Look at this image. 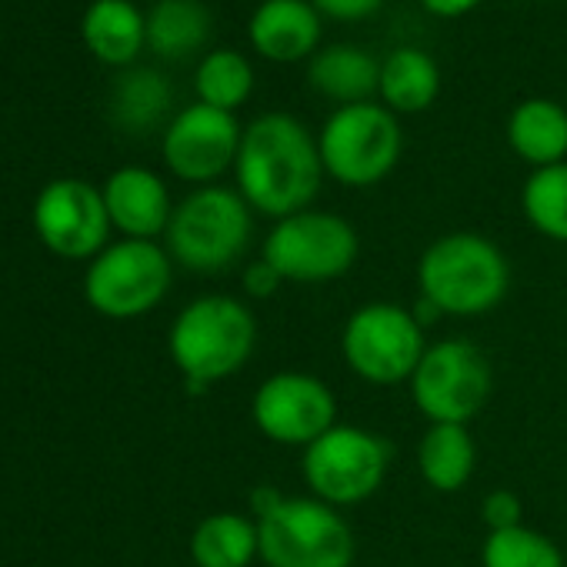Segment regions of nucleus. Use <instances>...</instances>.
Masks as SVG:
<instances>
[{
  "label": "nucleus",
  "instance_id": "obj_20",
  "mask_svg": "<svg viewBox=\"0 0 567 567\" xmlns=\"http://www.w3.org/2000/svg\"><path fill=\"white\" fill-rule=\"evenodd\" d=\"M477 467V444L467 424H427L417 441V471L431 491L457 494Z\"/></svg>",
  "mask_w": 567,
  "mask_h": 567
},
{
  "label": "nucleus",
  "instance_id": "obj_24",
  "mask_svg": "<svg viewBox=\"0 0 567 567\" xmlns=\"http://www.w3.org/2000/svg\"><path fill=\"white\" fill-rule=\"evenodd\" d=\"M111 111H114L117 127H124L131 134L154 131L171 111V84L151 68L124 71L114 84Z\"/></svg>",
  "mask_w": 567,
  "mask_h": 567
},
{
  "label": "nucleus",
  "instance_id": "obj_5",
  "mask_svg": "<svg viewBox=\"0 0 567 567\" xmlns=\"http://www.w3.org/2000/svg\"><path fill=\"white\" fill-rule=\"evenodd\" d=\"M254 237V210L237 187L207 184L190 190L167 224V254L194 274H224L244 260Z\"/></svg>",
  "mask_w": 567,
  "mask_h": 567
},
{
  "label": "nucleus",
  "instance_id": "obj_17",
  "mask_svg": "<svg viewBox=\"0 0 567 567\" xmlns=\"http://www.w3.org/2000/svg\"><path fill=\"white\" fill-rule=\"evenodd\" d=\"M308 84L338 107L378 97L381 61L354 44H328L308 61Z\"/></svg>",
  "mask_w": 567,
  "mask_h": 567
},
{
  "label": "nucleus",
  "instance_id": "obj_3",
  "mask_svg": "<svg viewBox=\"0 0 567 567\" xmlns=\"http://www.w3.org/2000/svg\"><path fill=\"white\" fill-rule=\"evenodd\" d=\"M257 348V318L250 305L230 295H200L181 308L171 324L167 351L190 391L234 378Z\"/></svg>",
  "mask_w": 567,
  "mask_h": 567
},
{
  "label": "nucleus",
  "instance_id": "obj_8",
  "mask_svg": "<svg viewBox=\"0 0 567 567\" xmlns=\"http://www.w3.org/2000/svg\"><path fill=\"white\" fill-rule=\"evenodd\" d=\"M171 280L174 260L164 244L121 237L87 264L84 301L111 321H131L151 315L167 298Z\"/></svg>",
  "mask_w": 567,
  "mask_h": 567
},
{
  "label": "nucleus",
  "instance_id": "obj_12",
  "mask_svg": "<svg viewBox=\"0 0 567 567\" xmlns=\"http://www.w3.org/2000/svg\"><path fill=\"white\" fill-rule=\"evenodd\" d=\"M250 421L280 447H311L338 424V398L318 374L277 371L257 384Z\"/></svg>",
  "mask_w": 567,
  "mask_h": 567
},
{
  "label": "nucleus",
  "instance_id": "obj_19",
  "mask_svg": "<svg viewBox=\"0 0 567 567\" xmlns=\"http://www.w3.org/2000/svg\"><path fill=\"white\" fill-rule=\"evenodd\" d=\"M437 94H441V68L427 51L401 44L381 61L378 97L398 117L427 111L437 101Z\"/></svg>",
  "mask_w": 567,
  "mask_h": 567
},
{
  "label": "nucleus",
  "instance_id": "obj_30",
  "mask_svg": "<svg viewBox=\"0 0 567 567\" xmlns=\"http://www.w3.org/2000/svg\"><path fill=\"white\" fill-rule=\"evenodd\" d=\"M240 284H244V295H247V298L264 301V298H270V295L280 288L284 280H280V274H277L264 257H257V260H250V264L244 267Z\"/></svg>",
  "mask_w": 567,
  "mask_h": 567
},
{
  "label": "nucleus",
  "instance_id": "obj_2",
  "mask_svg": "<svg viewBox=\"0 0 567 567\" xmlns=\"http://www.w3.org/2000/svg\"><path fill=\"white\" fill-rule=\"evenodd\" d=\"M511 291L504 250L474 230H454L431 240L417 260V298L441 318H481Z\"/></svg>",
  "mask_w": 567,
  "mask_h": 567
},
{
  "label": "nucleus",
  "instance_id": "obj_13",
  "mask_svg": "<svg viewBox=\"0 0 567 567\" xmlns=\"http://www.w3.org/2000/svg\"><path fill=\"white\" fill-rule=\"evenodd\" d=\"M34 230L41 244L64 260H94L111 240L104 194L78 177L51 181L34 200Z\"/></svg>",
  "mask_w": 567,
  "mask_h": 567
},
{
  "label": "nucleus",
  "instance_id": "obj_25",
  "mask_svg": "<svg viewBox=\"0 0 567 567\" xmlns=\"http://www.w3.org/2000/svg\"><path fill=\"white\" fill-rule=\"evenodd\" d=\"M194 91H197L200 104L234 114L254 94V68L240 51L217 48V51L204 54V61L197 64Z\"/></svg>",
  "mask_w": 567,
  "mask_h": 567
},
{
  "label": "nucleus",
  "instance_id": "obj_6",
  "mask_svg": "<svg viewBox=\"0 0 567 567\" xmlns=\"http://www.w3.org/2000/svg\"><path fill=\"white\" fill-rule=\"evenodd\" d=\"M324 174L344 187L364 190L394 174L404 154V127L381 101L334 107L318 134Z\"/></svg>",
  "mask_w": 567,
  "mask_h": 567
},
{
  "label": "nucleus",
  "instance_id": "obj_1",
  "mask_svg": "<svg viewBox=\"0 0 567 567\" xmlns=\"http://www.w3.org/2000/svg\"><path fill=\"white\" fill-rule=\"evenodd\" d=\"M324 177L318 137L295 114L267 111L244 127L234 181L254 214L284 220L308 210Z\"/></svg>",
  "mask_w": 567,
  "mask_h": 567
},
{
  "label": "nucleus",
  "instance_id": "obj_10",
  "mask_svg": "<svg viewBox=\"0 0 567 567\" xmlns=\"http://www.w3.org/2000/svg\"><path fill=\"white\" fill-rule=\"evenodd\" d=\"M424 351L427 338L411 308L388 301L358 308L341 331L344 364L374 388L411 384Z\"/></svg>",
  "mask_w": 567,
  "mask_h": 567
},
{
  "label": "nucleus",
  "instance_id": "obj_22",
  "mask_svg": "<svg viewBox=\"0 0 567 567\" xmlns=\"http://www.w3.org/2000/svg\"><path fill=\"white\" fill-rule=\"evenodd\" d=\"M257 557V520L237 511L207 514L190 534V560L197 567H250Z\"/></svg>",
  "mask_w": 567,
  "mask_h": 567
},
{
  "label": "nucleus",
  "instance_id": "obj_31",
  "mask_svg": "<svg viewBox=\"0 0 567 567\" xmlns=\"http://www.w3.org/2000/svg\"><path fill=\"white\" fill-rule=\"evenodd\" d=\"M421 8L437 21H457L481 8V0H421Z\"/></svg>",
  "mask_w": 567,
  "mask_h": 567
},
{
  "label": "nucleus",
  "instance_id": "obj_23",
  "mask_svg": "<svg viewBox=\"0 0 567 567\" xmlns=\"http://www.w3.org/2000/svg\"><path fill=\"white\" fill-rule=\"evenodd\" d=\"M210 38V11L200 0H157L147 14V48L157 58L184 61Z\"/></svg>",
  "mask_w": 567,
  "mask_h": 567
},
{
  "label": "nucleus",
  "instance_id": "obj_29",
  "mask_svg": "<svg viewBox=\"0 0 567 567\" xmlns=\"http://www.w3.org/2000/svg\"><path fill=\"white\" fill-rule=\"evenodd\" d=\"M311 4L321 11L324 21H338V24H361L368 18H374L384 0H311Z\"/></svg>",
  "mask_w": 567,
  "mask_h": 567
},
{
  "label": "nucleus",
  "instance_id": "obj_16",
  "mask_svg": "<svg viewBox=\"0 0 567 567\" xmlns=\"http://www.w3.org/2000/svg\"><path fill=\"white\" fill-rule=\"evenodd\" d=\"M111 227L131 240H157L167 234L174 200L167 184L147 167H121L101 187Z\"/></svg>",
  "mask_w": 567,
  "mask_h": 567
},
{
  "label": "nucleus",
  "instance_id": "obj_11",
  "mask_svg": "<svg viewBox=\"0 0 567 567\" xmlns=\"http://www.w3.org/2000/svg\"><path fill=\"white\" fill-rule=\"evenodd\" d=\"M491 388V361L467 338L427 344L411 378V398L427 424H471L484 411Z\"/></svg>",
  "mask_w": 567,
  "mask_h": 567
},
{
  "label": "nucleus",
  "instance_id": "obj_18",
  "mask_svg": "<svg viewBox=\"0 0 567 567\" xmlns=\"http://www.w3.org/2000/svg\"><path fill=\"white\" fill-rule=\"evenodd\" d=\"M507 147L537 167L567 161V111L550 97H527L507 114Z\"/></svg>",
  "mask_w": 567,
  "mask_h": 567
},
{
  "label": "nucleus",
  "instance_id": "obj_9",
  "mask_svg": "<svg viewBox=\"0 0 567 567\" xmlns=\"http://www.w3.org/2000/svg\"><path fill=\"white\" fill-rule=\"evenodd\" d=\"M391 457V444L381 434L361 424H334L324 437L305 447L301 474L311 497L344 511L381 491Z\"/></svg>",
  "mask_w": 567,
  "mask_h": 567
},
{
  "label": "nucleus",
  "instance_id": "obj_27",
  "mask_svg": "<svg viewBox=\"0 0 567 567\" xmlns=\"http://www.w3.org/2000/svg\"><path fill=\"white\" fill-rule=\"evenodd\" d=\"M481 567H564V554L547 534L517 524L484 537Z\"/></svg>",
  "mask_w": 567,
  "mask_h": 567
},
{
  "label": "nucleus",
  "instance_id": "obj_14",
  "mask_svg": "<svg viewBox=\"0 0 567 567\" xmlns=\"http://www.w3.org/2000/svg\"><path fill=\"white\" fill-rule=\"evenodd\" d=\"M240 137H244V127L237 124L234 114L197 101L167 124L164 144H161L164 164L174 177L194 187L217 184V177L234 171Z\"/></svg>",
  "mask_w": 567,
  "mask_h": 567
},
{
  "label": "nucleus",
  "instance_id": "obj_15",
  "mask_svg": "<svg viewBox=\"0 0 567 567\" xmlns=\"http://www.w3.org/2000/svg\"><path fill=\"white\" fill-rule=\"evenodd\" d=\"M324 18L311 0H260L247 24L250 48L274 64L311 61L321 51Z\"/></svg>",
  "mask_w": 567,
  "mask_h": 567
},
{
  "label": "nucleus",
  "instance_id": "obj_21",
  "mask_svg": "<svg viewBox=\"0 0 567 567\" xmlns=\"http://www.w3.org/2000/svg\"><path fill=\"white\" fill-rule=\"evenodd\" d=\"M84 44L104 64L127 68L147 44V14L131 0H94L84 14Z\"/></svg>",
  "mask_w": 567,
  "mask_h": 567
},
{
  "label": "nucleus",
  "instance_id": "obj_28",
  "mask_svg": "<svg viewBox=\"0 0 567 567\" xmlns=\"http://www.w3.org/2000/svg\"><path fill=\"white\" fill-rule=\"evenodd\" d=\"M524 507H520V497L507 487H497L491 491L484 501H481V520L487 524V534L491 530H507V527H517L524 524L520 520Z\"/></svg>",
  "mask_w": 567,
  "mask_h": 567
},
{
  "label": "nucleus",
  "instance_id": "obj_4",
  "mask_svg": "<svg viewBox=\"0 0 567 567\" xmlns=\"http://www.w3.org/2000/svg\"><path fill=\"white\" fill-rule=\"evenodd\" d=\"M254 511L267 567H354V530L338 507L318 497L257 491Z\"/></svg>",
  "mask_w": 567,
  "mask_h": 567
},
{
  "label": "nucleus",
  "instance_id": "obj_26",
  "mask_svg": "<svg viewBox=\"0 0 567 567\" xmlns=\"http://www.w3.org/2000/svg\"><path fill=\"white\" fill-rule=\"evenodd\" d=\"M520 210L540 237L567 244V161L527 174L520 187Z\"/></svg>",
  "mask_w": 567,
  "mask_h": 567
},
{
  "label": "nucleus",
  "instance_id": "obj_7",
  "mask_svg": "<svg viewBox=\"0 0 567 567\" xmlns=\"http://www.w3.org/2000/svg\"><path fill=\"white\" fill-rule=\"evenodd\" d=\"M361 237L354 224L334 210H301L274 220L260 244V257L284 284H331L354 270Z\"/></svg>",
  "mask_w": 567,
  "mask_h": 567
}]
</instances>
